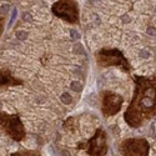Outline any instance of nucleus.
Wrapping results in <instances>:
<instances>
[{
	"label": "nucleus",
	"mask_w": 156,
	"mask_h": 156,
	"mask_svg": "<svg viewBox=\"0 0 156 156\" xmlns=\"http://www.w3.org/2000/svg\"><path fill=\"white\" fill-rule=\"evenodd\" d=\"M106 150H107V146H106L105 134L102 132V130H99L96 135L87 144V151L92 156H104Z\"/></svg>",
	"instance_id": "6"
},
{
	"label": "nucleus",
	"mask_w": 156,
	"mask_h": 156,
	"mask_svg": "<svg viewBox=\"0 0 156 156\" xmlns=\"http://www.w3.org/2000/svg\"><path fill=\"white\" fill-rule=\"evenodd\" d=\"M123 98L117 94L112 92H105L104 99H102V111L105 115H114L120 111L123 106Z\"/></svg>",
	"instance_id": "5"
},
{
	"label": "nucleus",
	"mask_w": 156,
	"mask_h": 156,
	"mask_svg": "<svg viewBox=\"0 0 156 156\" xmlns=\"http://www.w3.org/2000/svg\"><path fill=\"white\" fill-rule=\"evenodd\" d=\"M15 16H16V10H14V14H12V16H11V19H10V23H9V28H10L11 25H12V23H14Z\"/></svg>",
	"instance_id": "7"
},
{
	"label": "nucleus",
	"mask_w": 156,
	"mask_h": 156,
	"mask_svg": "<svg viewBox=\"0 0 156 156\" xmlns=\"http://www.w3.org/2000/svg\"><path fill=\"white\" fill-rule=\"evenodd\" d=\"M98 60L99 64L102 65V66L115 65V66L123 68L126 71H130V65L126 58L119 50H102L98 54Z\"/></svg>",
	"instance_id": "3"
},
{
	"label": "nucleus",
	"mask_w": 156,
	"mask_h": 156,
	"mask_svg": "<svg viewBox=\"0 0 156 156\" xmlns=\"http://www.w3.org/2000/svg\"><path fill=\"white\" fill-rule=\"evenodd\" d=\"M52 10L56 15L70 21V23H75L77 20V8L73 1H59L52 6Z\"/></svg>",
	"instance_id": "4"
},
{
	"label": "nucleus",
	"mask_w": 156,
	"mask_h": 156,
	"mask_svg": "<svg viewBox=\"0 0 156 156\" xmlns=\"http://www.w3.org/2000/svg\"><path fill=\"white\" fill-rule=\"evenodd\" d=\"M156 116V76H136L135 92L125 112L131 127H139Z\"/></svg>",
	"instance_id": "1"
},
{
	"label": "nucleus",
	"mask_w": 156,
	"mask_h": 156,
	"mask_svg": "<svg viewBox=\"0 0 156 156\" xmlns=\"http://www.w3.org/2000/svg\"><path fill=\"white\" fill-rule=\"evenodd\" d=\"M120 150L124 156H147L150 145L147 140L141 139V137L127 139L121 144Z\"/></svg>",
	"instance_id": "2"
}]
</instances>
